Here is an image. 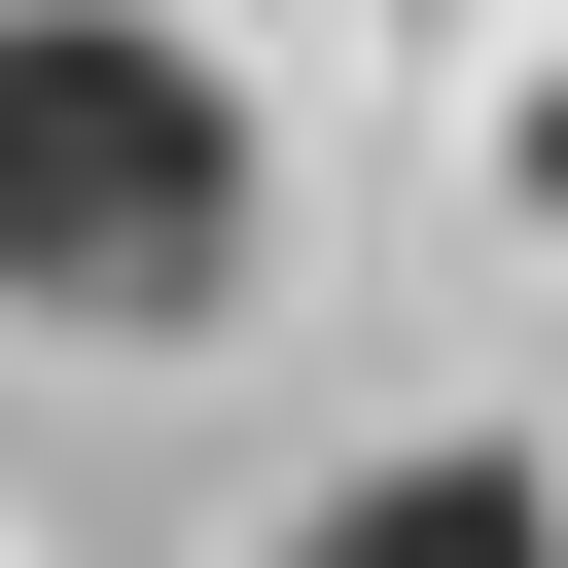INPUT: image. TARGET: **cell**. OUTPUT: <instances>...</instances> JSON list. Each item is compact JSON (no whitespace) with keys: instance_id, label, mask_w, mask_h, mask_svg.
Listing matches in <instances>:
<instances>
[{"instance_id":"6da1fadb","label":"cell","mask_w":568,"mask_h":568,"mask_svg":"<svg viewBox=\"0 0 568 568\" xmlns=\"http://www.w3.org/2000/svg\"><path fill=\"white\" fill-rule=\"evenodd\" d=\"M248 213H284V142L178 0H0V284L36 320H213Z\"/></svg>"},{"instance_id":"7a4b0ae2","label":"cell","mask_w":568,"mask_h":568,"mask_svg":"<svg viewBox=\"0 0 568 568\" xmlns=\"http://www.w3.org/2000/svg\"><path fill=\"white\" fill-rule=\"evenodd\" d=\"M284 568H568V462H497V426H390Z\"/></svg>"}]
</instances>
